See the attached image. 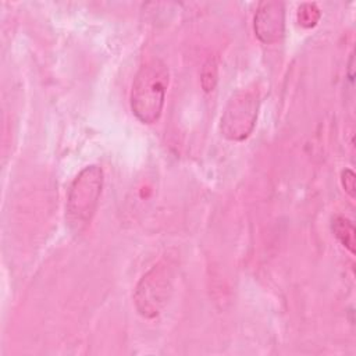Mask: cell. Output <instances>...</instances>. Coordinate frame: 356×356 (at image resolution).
<instances>
[{
    "label": "cell",
    "instance_id": "1",
    "mask_svg": "<svg viewBox=\"0 0 356 356\" xmlns=\"http://www.w3.org/2000/svg\"><path fill=\"white\" fill-rule=\"evenodd\" d=\"M170 82L168 67L152 58L136 72L131 88V110L142 124H153L161 117Z\"/></svg>",
    "mask_w": 356,
    "mask_h": 356
},
{
    "label": "cell",
    "instance_id": "2",
    "mask_svg": "<svg viewBox=\"0 0 356 356\" xmlns=\"http://www.w3.org/2000/svg\"><path fill=\"white\" fill-rule=\"evenodd\" d=\"M103 170L92 164L82 168L68 188L65 202V225L72 235L82 234L90 224L103 189Z\"/></svg>",
    "mask_w": 356,
    "mask_h": 356
},
{
    "label": "cell",
    "instance_id": "3",
    "mask_svg": "<svg viewBox=\"0 0 356 356\" xmlns=\"http://www.w3.org/2000/svg\"><path fill=\"white\" fill-rule=\"evenodd\" d=\"M175 267L170 260H161L142 275L135 291L134 303L145 318H154L161 313L172 293Z\"/></svg>",
    "mask_w": 356,
    "mask_h": 356
},
{
    "label": "cell",
    "instance_id": "4",
    "mask_svg": "<svg viewBox=\"0 0 356 356\" xmlns=\"http://www.w3.org/2000/svg\"><path fill=\"white\" fill-rule=\"evenodd\" d=\"M259 93L253 89H239L228 100L221 120L220 131L224 138L234 142L246 139L257 120L259 113Z\"/></svg>",
    "mask_w": 356,
    "mask_h": 356
},
{
    "label": "cell",
    "instance_id": "5",
    "mask_svg": "<svg viewBox=\"0 0 356 356\" xmlns=\"http://www.w3.org/2000/svg\"><path fill=\"white\" fill-rule=\"evenodd\" d=\"M253 29L264 44H273L282 39L285 32V7L281 1H261L256 10Z\"/></svg>",
    "mask_w": 356,
    "mask_h": 356
},
{
    "label": "cell",
    "instance_id": "6",
    "mask_svg": "<svg viewBox=\"0 0 356 356\" xmlns=\"http://www.w3.org/2000/svg\"><path fill=\"white\" fill-rule=\"evenodd\" d=\"M331 228L335 238L353 254L355 253V227L350 220L343 216H335L331 221Z\"/></svg>",
    "mask_w": 356,
    "mask_h": 356
},
{
    "label": "cell",
    "instance_id": "7",
    "mask_svg": "<svg viewBox=\"0 0 356 356\" xmlns=\"http://www.w3.org/2000/svg\"><path fill=\"white\" fill-rule=\"evenodd\" d=\"M218 81V64L214 57L206 60L200 71V85L206 93L214 90Z\"/></svg>",
    "mask_w": 356,
    "mask_h": 356
},
{
    "label": "cell",
    "instance_id": "8",
    "mask_svg": "<svg viewBox=\"0 0 356 356\" xmlns=\"http://www.w3.org/2000/svg\"><path fill=\"white\" fill-rule=\"evenodd\" d=\"M320 19V10L314 3H305L298 8V22L303 28L314 26Z\"/></svg>",
    "mask_w": 356,
    "mask_h": 356
},
{
    "label": "cell",
    "instance_id": "9",
    "mask_svg": "<svg viewBox=\"0 0 356 356\" xmlns=\"http://www.w3.org/2000/svg\"><path fill=\"white\" fill-rule=\"evenodd\" d=\"M341 184L343 191L355 199L356 195V177L355 172L350 168H345L341 174Z\"/></svg>",
    "mask_w": 356,
    "mask_h": 356
},
{
    "label": "cell",
    "instance_id": "10",
    "mask_svg": "<svg viewBox=\"0 0 356 356\" xmlns=\"http://www.w3.org/2000/svg\"><path fill=\"white\" fill-rule=\"evenodd\" d=\"M353 54H350V58H349V79L353 81Z\"/></svg>",
    "mask_w": 356,
    "mask_h": 356
}]
</instances>
